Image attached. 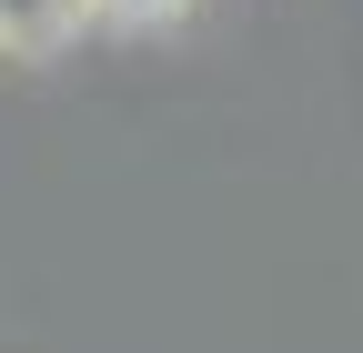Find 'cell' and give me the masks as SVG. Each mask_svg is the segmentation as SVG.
Wrapping results in <instances>:
<instances>
[{
    "mask_svg": "<svg viewBox=\"0 0 363 353\" xmlns=\"http://www.w3.org/2000/svg\"><path fill=\"white\" fill-rule=\"evenodd\" d=\"M91 0H0V51H51V40L81 30Z\"/></svg>",
    "mask_w": 363,
    "mask_h": 353,
    "instance_id": "cell-1",
    "label": "cell"
},
{
    "mask_svg": "<svg viewBox=\"0 0 363 353\" xmlns=\"http://www.w3.org/2000/svg\"><path fill=\"white\" fill-rule=\"evenodd\" d=\"M101 11H111V21H162L172 0H101Z\"/></svg>",
    "mask_w": 363,
    "mask_h": 353,
    "instance_id": "cell-2",
    "label": "cell"
}]
</instances>
